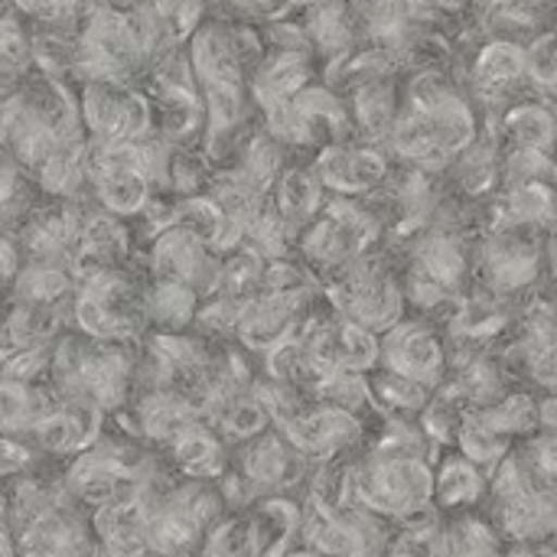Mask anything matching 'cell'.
<instances>
[{"instance_id":"1","label":"cell","mask_w":557,"mask_h":557,"mask_svg":"<svg viewBox=\"0 0 557 557\" xmlns=\"http://www.w3.org/2000/svg\"><path fill=\"white\" fill-rule=\"evenodd\" d=\"M476 137V117L463 98L437 75H421L408 91V108L392 127L395 150L418 166H444Z\"/></svg>"},{"instance_id":"2","label":"cell","mask_w":557,"mask_h":557,"mask_svg":"<svg viewBox=\"0 0 557 557\" xmlns=\"http://www.w3.org/2000/svg\"><path fill=\"white\" fill-rule=\"evenodd\" d=\"M78 124L95 137L98 147H117L153 131V104L127 82L85 78L78 101Z\"/></svg>"},{"instance_id":"3","label":"cell","mask_w":557,"mask_h":557,"mask_svg":"<svg viewBox=\"0 0 557 557\" xmlns=\"http://www.w3.org/2000/svg\"><path fill=\"white\" fill-rule=\"evenodd\" d=\"M375 235H379V219L362 206H356L349 196H343L307 222L300 245L313 264L346 268L372 245Z\"/></svg>"},{"instance_id":"4","label":"cell","mask_w":557,"mask_h":557,"mask_svg":"<svg viewBox=\"0 0 557 557\" xmlns=\"http://www.w3.org/2000/svg\"><path fill=\"white\" fill-rule=\"evenodd\" d=\"M336 300L343 304L349 320H356L359 326H385L401 310L398 287L379 268H366V264H356V261L343 274Z\"/></svg>"},{"instance_id":"5","label":"cell","mask_w":557,"mask_h":557,"mask_svg":"<svg viewBox=\"0 0 557 557\" xmlns=\"http://www.w3.org/2000/svg\"><path fill=\"white\" fill-rule=\"evenodd\" d=\"M313 173L320 176L323 189H333L339 196H362V193H372L385 180L388 166L379 150L330 144L323 147Z\"/></svg>"},{"instance_id":"6","label":"cell","mask_w":557,"mask_h":557,"mask_svg":"<svg viewBox=\"0 0 557 557\" xmlns=\"http://www.w3.org/2000/svg\"><path fill=\"white\" fill-rule=\"evenodd\" d=\"M98 539L104 557H144L150 552V512L144 499H111L98 509Z\"/></svg>"},{"instance_id":"7","label":"cell","mask_w":557,"mask_h":557,"mask_svg":"<svg viewBox=\"0 0 557 557\" xmlns=\"http://www.w3.org/2000/svg\"><path fill=\"white\" fill-rule=\"evenodd\" d=\"M310 85V59L297 49H277L261 59L251 75V95L261 108L290 101L297 91Z\"/></svg>"},{"instance_id":"8","label":"cell","mask_w":557,"mask_h":557,"mask_svg":"<svg viewBox=\"0 0 557 557\" xmlns=\"http://www.w3.org/2000/svg\"><path fill=\"white\" fill-rule=\"evenodd\" d=\"M290 228L307 225L323 209V183L313 170L290 166L274 180V206H271Z\"/></svg>"},{"instance_id":"9","label":"cell","mask_w":557,"mask_h":557,"mask_svg":"<svg viewBox=\"0 0 557 557\" xmlns=\"http://www.w3.org/2000/svg\"><path fill=\"white\" fill-rule=\"evenodd\" d=\"M356 36V10L346 0H317L310 3V20H307V39L310 49L317 46L320 52L343 59L352 46Z\"/></svg>"},{"instance_id":"10","label":"cell","mask_w":557,"mask_h":557,"mask_svg":"<svg viewBox=\"0 0 557 557\" xmlns=\"http://www.w3.org/2000/svg\"><path fill=\"white\" fill-rule=\"evenodd\" d=\"M525 72H529V52L519 42L496 39L476 59V88H480V95L496 98V95L509 91Z\"/></svg>"},{"instance_id":"11","label":"cell","mask_w":557,"mask_h":557,"mask_svg":"<svg viewBox=\"0 0 557 557\" xmlns=\"http://www.w3.org/2000/svg\"><path fill=\"white\" fill-rule=\"evenodd\" d=\"M352 114L359 121V127L369 137H385L392 134L395 121H398V98H395V85L388 78H372L356 85L352 91Z\"/></svg>"},{"instance_id":"12","label":"cell","mask_w":557,"mask_h":557,"mask_svg":"<svg viewBox=\"0 0 557 557\" xmlns=\"http://www.w3.org/2000/svg\"><path fill=\"white\" fill-rule=\"evenodd\" d=\"M388 359L398 375H411V379H428L441 369V349L434 336H428L418 326H405L392 336Z\"/></svg>"},{"instance_id":"13","label":"cell","mask_w":557,"mask_h":557,"mask_svg":"<svg viewBox=\"0 0 557 557\" xmlns=\"http://www.w3.org/2000/svg\"><path fill=\"white\" fill-rule=\"evenodd\" d=\"M503 131L519 150L545 153L557 140V117L545 104H519V108L506 111Z\"/></svg>"},{"instance_id":"14","label":"cell","mask_w":557,"mask_h":557,"mask_svg":"<svg viewBox=\"0 0 557 557\" xmlns=\"http://www.w3.org/2000/svg\"><path fill=\"white\" fill-rule=\"evenodd\" d=\"M535 261H539L535 248L519 235H503V238L490 242V248H486V268H490L493 281L503 287H516V284L532 281Z\"/></svg>"},{"instance_id":"15","label":"cell","mask_w":557,"mask_h":557,"mask_svg":"<svg viewBox=\"0 0 557 557\" xmlns=\"http://www.w3.org/2000/svg\"><path fill=\"white\" fill-rule=\"evenodd\" d=\"M173 454L180 470H186L189 476H215L222 470V444L215 441L212 431L199 428L196 421L173 437Z\"/></svg>"},{"instance_id":"16","label":"cell","mask_w":557,"mask_h":557,"mask_svg":"<svg viewBox=\"0 0 557 557\" xmlns=\"http://www.w3.org/2000/svg\"><path fill=\"white\" fill-rule=\"evenodd\" d=\"M199 313V294L186 284H157L147 294V317L163 330H183Z\"/></svg>"},{"instance_id":"17","label":"cell","mask_w":557,"mask_h":557,"mask_svg":"<svg viewBox=\"0 0 557 557\" xmlns=\"http://www.w3.org/2000/svg\"><path fill=\"white\" fill-rule=\"evenodd\" d=\"M506 209H509V219L512 222L535 225V222L552 219V212H555V193L542 180H525V183H516L512 186V193L506 199Z\"/></svg>"},{"instance_id":"18","label":"cell","mask_w":557,"mask_h":557,"mask_svg":"<svg viewBox=\"0 0 557 557\" xmlns=\"http://www.w3.org/2000/svg\"><path fill=\"white\" fill-rule=\"evenodd\" d=\"M529 75L542 88H557V29L542 33L529 49Z\"/></svg>"},{"instance_id":"19","label":"cell","mask_w":557,"mask_h":557,"mask_svg":"<svg viewBox=\"0 0 557 557\" xmlns=\"http://www.w3.org/2000/svg\"><path fill=\"white\" fill-rule=\"evenodd\" d=\"M235 13H245V16H277L287 0H225Z\"/></svg>"},{"instance_id":"20","label":"cell","mask_w":557,"mask_h":557,"mask_svg":"<svg viewBox=\"0 0 557 557\" xmlns=\"http://www.w3.org/2000/svg\"><path fill=\"white\" fill-rule=\"evenodd\" d=\"M16 271V248L7 242V235H0V284Z\"/></svg>"},{"instance_id":"21","label":"cell","mask_w":557,"mask_h":557,"mask_svg":"<svg viewBox=\"0 0 557 557\" xmlns=\"http://www.w3.org/2000/svg\"><path fill=\"white\" fill-rule=\"evenodd\" d=\"M0 557H10V542H7L3 532H0Z\"/></svg>"},{"instance_id":"22","label":"cell","mask_w":557,"mask_h":557,"mask_svg":"<svg viewBox=\"0 0 557 557\" xmlns=\"http://www.w3.org/2000/svg\"><path fill=\"white\" fill-rule=\"evenodd\" d=\"M287 3H294V7H310V3H317V0H287Z\"/></svg>"},{"instance_id":"23","label":"cell","mask_w":557,"mask_h":557,"mask_svg":"<svg viewBox=\"0 0 557 557\" xmlns=\"http://www.w3.org/2000/svg\"><path fill=\"white\" fill-rule=\"evenodd\" d=\"M0 150H3V124H0Z\"/></svg>"}]
</instances>
